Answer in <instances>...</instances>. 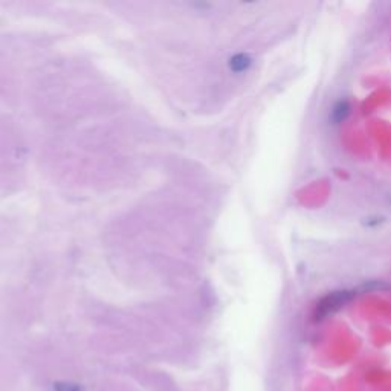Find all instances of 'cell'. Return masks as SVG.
Wrapping results in <instances>:
<instances>
[{
    "label": "cell",
    "instance_id": "6da1fadb",
    "mask_svg": "<svg viewBox=\"0 0 391 391\" xmlns=\"http://www.w3.org/2000/svg\"><path fill=\"white\" fill-rule=\"evenodd\" d=\"M350 298V294L348 292H335V294H330L327 295L326 298L321 299V302L318 303L316 309H315V319L316 321H321L327 318L329 315L335 314L336 310L343 306L347 299Z\"/></svg>",
    "mask_w": 391,
    "mask_h": 391
},
{
    "label": "cell",
    "instance_id": "7a4b0ae2",
    "mask_svg": "<svg viewBox=\"0 0 391 391\" xmlns=\"http://www.w3.org/2000/svg\"><path fill=\"white\" fill-rule=\"evenodd\" d=\"M250 65H253V58L243 53L236 54L234 57H231V60H229V69H231V71L236 74H242V72L248 71Z\"/></svg>",
    "mask_w": 391,
    "mask_h": 391
},
{
    "label": "cell",
    "instance_id": "3957f363",
    "mask_svg": "<svg viewBox=\"0 0 391 391\" xmlns=\"http://www.w3.org/2000/svg\"><path fill=\"white\" fill-rule=\"evenodd\" d=\"M350 114V104L346 101V99H341L334 107L332 112H330V119H332L334 124H339L343 123L344 119L348 116Z\"/></svg>",
    "mask_w": 391,
    "mask_h": 391
},
{
    "label": "cell",
    "instance_id": "277c9868",
    "mask_svg": "<svg viewBox=\"0 0 391 391\" xmlns=\"http://www.w3.org/2000/svg\"><path fill=\"white\" fill-rule=\"evenodd\" d=\"M54 391H83V388L79 384L69 382V380H58L54 384Z\"/></svg>",
    "mask_w": 391,
    "mask_h": 391
}]
</instances>
